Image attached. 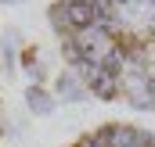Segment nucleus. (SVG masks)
Listing matches in <instances>:
<instances>
[{
    "label": "nucleus",
    "instance_id": "nucleus-1",
    "mask_svg": "<svg viewBox=\"0 0 155 147\" xmlns=\"http://www.w3.org/2000/svg\"><path fill=\"white\" fill-rule=\"evenodd\" d=\"M119 97H126V104L134 111H152V75L141 68L119 75Z\"/></svg>",
    "mask_w": 155,
    "mask_h": 147
},
{
    "label": "nucleus",
    "instance_id": "nucleus-2",
    "mask_svg": "<svg viewBox=\"0 0 155 147\" xmlns=\"http://www.w3.org/2000/svg\"><path fill=\"white\" fill-rule=\"evenodd\" d=\"M54 101H61V104H83L90 93H87V83L79 79L72 68H61V72L54 75Z\"/></svg>",
    "mask_w": 155,
    "mask_h": 147
},
{
    "label": "nucleus",
    "instance_id": "nucleus-3",
    "mask_svg": "<svg viewBox=\"0 0 155 147\" xmlns=\"http://www.w3.org/2000/svg\"><path fill=\"white\" fill-rule=\"evenodd\" d=\"M25 108L33 111L36 118H47V115H54L58 101H54V93L47 86H25Z\"/></svg>",
    "mask_w": 155,
    "mask_h": 147
},
{
    "label": "nucleus",
    "instance_id": "nucleus-4",
    "mask_svg": "<svg viewBox=\"0 0 155 147\" xmlns=\"http://www.w3.org/2000/svg\"><path fill=\"white\" fill-rule=\"evenodd\" d=\"M87 93L94 101H119V75H108V72H94V79L87 83Z\"/></svg>",
    "mask_w": 155,
    "mask_h": 147
},
{
    "label": "nucleus",
    "instance_id": "nucleus-5",
    "mask_svg": "<svg viewBox=\"0 0 155 147\" xmlns=\"http://www.w3.org/2000/svg\"><path fill=\"white\" fill-rule=\"evenodd\" d=\"M18 68L29 75V86H43V83H47V68H43V61H40L36 47H25V50L18 54Z\"/></svg>",
    "mask_w": 155,
    "mask_h": 147
},
{
    "label": "nucleus",
    "instance_id": "nucleus-6",
    "mask_svg": "<svg viewBox=\"0 0 155 147\" xmlns=\"http://www.w3.org/2000/svg\"><path fill=\"white\" fill-rule=\"evenodd\" d=\"M65 18H69V29L72 33L90 29L94 18H97V7H90V4H65Z\"/></svg>",
    "mask_w": 155,
    "mask_h": 147
},
{
    "label": "nucleus",
    "instance_id": "nucleus-7",
    "mask_svg": "<svg viewBox=\"0 0 155 147\" xmlns=\"http://www.w3.org/2000/svg\"><path fill=\"white\" fill-rule=\"evenodd\" d=\"M97 68H101V72H108V75H123V72H126V39H119L116 47L97 61Z\"/></svg>",
    "mask_w": 155,
    "mask_h": 147
},
{
    "label": "nucleus",
    "instance_id": "nucleus-8",
    "mask_svg": "<svg viewBox=\"0 0 155 147\" xmlns=\"http://www.w3.org/2000/svg\"><path fill=\"white\" fill-rule=\"evenodd\" d=\"M47 25H51L58 36H72V29H69V18H65V4H58V0H54V4L47 7Z\"/></svg>",
    "mask_w": 155,
    "mask_h": 147
},
{
    "label": "nucleus",
    "instance_id": "nucleus-9",
    "mask_svg": "<svg viewBox=\"0 0 155 147\" xmlns=\"http://www.w3.org/2000/svg\"><path fill=\"white\" fill-rule=\"evenodd\" d=\"M61 58H65V68H79L83 65V54L72 43V36H61Z\"/></svg>",
    "mask_w": 155,
    "mask_h": 147
},
{
    "label": "nucleus",
    "instance_id": "nucleus-10",
    "mask_svg": "<svg viewBox=\"0 0 155 147\" xmlns=\"http://www.w3.org/2000/svg\"><path fill=\"white\" fill-rule=\"evenodd\" d=\"M58 4H90V7H97L94 0H58Z\"/></svg>",
    "mask_w": 155,
    "mask_h": 147
},
{
    "label": "nucleus",
    "instance_id": "nucleus-11",
    "mask_svg": "<svg viewBox=\"0 0 155 147\" xmlns=\"http://www.w3.org/2000/svg\"><path fill=\"white\" fill-rule=\"evenodd\" d=\"M0 4H7V7H18V4H25V0H0Z\"/></svg>",
    "mask_w": 155,
    "mask_h": 147
},
{
    "label": "nucleus",
    "instance_id": "nucleus-12",
    "mask_svg": "<svg viewBox=\"0 0 155 147\" xmlns=\"http://www.w3.org/2000/svg\"><path fill=\"white\" fill-rule=\"evenodd\" d=\"M152 111H155V79H152Z\"/></svg>",
    "mask_w": 155,
    "mask_h": 147
},
{
    "label": "nucleus",
    "instance_id": "nucleus-13",
    "mask_svg": "<svg viewBox=\"0 0 155 147\" xmlns=\"http://www.w3.org/2000/svg\"><path fill=\"white\" fill-rule=\"evenodd\" d=\"M0 136H4V126H0Z\"/></svg>",
    "mask_w": 155,
    "mask_h": 147
},
{
    "label": "nucleus",
    "instance_id": "nucleus-14",
    "mask_svg": "<svg viewBox=\"0 0 155 147\" xmlns=\"http://www.w3.org/2000/svg\"><path fill=\"white\" fill-rule=\"evenodd\" d=\"M148 147H155V140H152V144H148Z\"/></svg>",
    "mask_w": 155,
    "mask_h": 147
},
{
    "label": "nucleus",
    "instance_id": "nucleus-15",
    "mask_svg": "<svg viewBox=\"0 0 155 147\" xmlns=\"http://www.w3.org/2000/svg\"><path fill=\"white\" fill-rule=\"evenodd\" d=\"M76 147H83V144H76Z\"/></svg>",
    "mask_w": 155,
    "mask_h": 147
}]
</instances>
